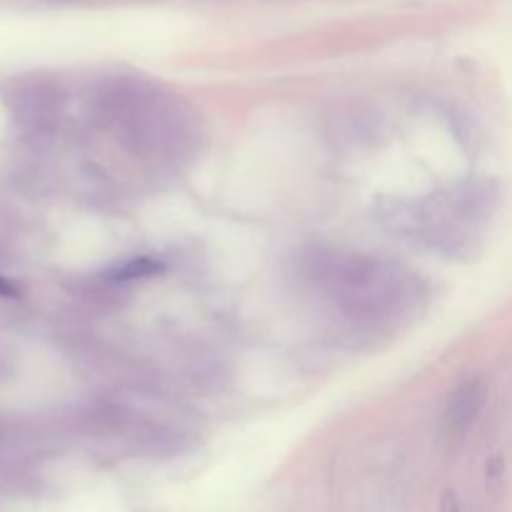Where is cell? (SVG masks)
<instances>
[{
	"instance_id": "2",
	"label": "cell",
	"mask_w": 512,
	"mask_h": 512,
	"mask_svg": "<svg viewBox=\"0 0 512 512\" xmlns=\"http://www.w3.org/2000/svg\"><path fill=\"white\" fill-rule=\"evenodd\" d=\"M165 270V263L158 258H150V255H140V258H130L128 263H123L120 268L113 270L115 280H138V278H150V275H158Z\"/></svg>"
},
{
	"instance_id": "1",
	"label": "cell",
	"mask_w": 512,
	"mask_h": 512,
	"mask_svg": "<svg viewBox=\"0 0 512 512\" xmlns=\"http://www.w3.org/2000/svg\"><path fill=\"white\" fill-rule=\"evenodd\" d=\"M485 405V385L480 380H465L448 400V408H445V423L453 433H465V430L473 425V420L478 418L480 410Z\"/></svg>"
}]
</instances>
